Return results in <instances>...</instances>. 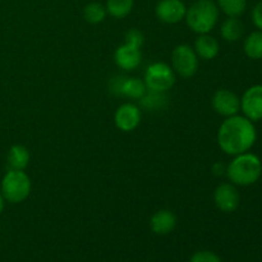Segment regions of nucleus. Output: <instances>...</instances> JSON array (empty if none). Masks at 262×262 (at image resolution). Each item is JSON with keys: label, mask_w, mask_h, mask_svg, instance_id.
<instances>
[{"label": "nucleus", "mask_w": 262, "mask_h": 262, "mask_svg": "<svg viewBox=\"0 0 262 262\" xmlns=\"http://www.w3.org/2000/svg\"><path fill=\"white\" fill-rule=\"evenodd\" d=\"M215 206L225 214L234 212L241 202V196L238 189L233 183H222L214 191Z\"/></svg>", "instance_id": "obj_9"}, {"label": "nucleus", "mask_w": 262, "mask_h": 262, "mask_svg": "<svg viewBox=\"0 0 262 262\" xmlns=\"http://www.w3.org/2000/svg\"><path fill=\"white\" fill-rule=\"evenodd\" d=\"M241 110L251 122L262 119V84H255L246 90L241 99Z\"/></svg>", "instance_id": "obj_8"}, {"label": "nucleus", "mask_w": 262, "mask_h": 262, "mask_svg": "<svg viewBox=\"0 0 262 262\" xmlns=\"http://www.w3.org/2000/svg\"><path fill=\"white\" fill-rule=\"evenodd\" d=\"M133 4H135L133 0H107L105 8L107 14L117 19H122L132 12Z\"/></svg>", "instance_id": "obj_19"}, {"label": "nucleus", "mask_w": 262, "mask_h": 262, "mask_svg": "<svg viewBox=\"0 0 262 262\" xmlns=\"http://www.w3.org/2000/svg\"><path fill=\"white\" fill-rule=\"evenodd\" d=\"M30 151L23 145H13L7 155V163L13 170H25L30 163Z\"/></svg>", "instance_id": "obj_16"}, {"label": "nucleus", "mask_w": 262, "mask_h": 262, "mask_svg": "<svg viewBox=\"0 0 262 262\" xmlns=\"http://www.w3.org/2000/svg\"><path fill=\"white\" fill-rule=\"evenodd\" d=\"M257 133L253 122L245 115L227 118L217 130V143L223 152L230 156L247 152L256 142Z\"/></svg>", "instance_id": "obj_1"}, {"label": "nucleus", "mask_w": 262, "mask_h": 262, "mask_svg": "<svg viewBox=\"0 0 262 262\" xmlns=\"http://www.w3.org/2000/svg\"><path fill=\"white\" fill-rule=\"evenodd\" d=\"M150 227L155 234L166 235L177 227V216L170 210H159L151 216Z\"/></svg>", "instance_id": "obj_14"}, {"label": "nucleus", "mask_w": 262, "mask_h": 262, "mask_svg": "<svg viewBox=\"0 0 262 262\" xmlns=\"http://www.w3.org/2000/svg\"><path fill=\"white\" fill-rule=\"evenodd\" d=\"M187 8L182 0H160L156 4L155 13L159 20L166 25H176L186 17Z\"/></svg>", "instance_id": "obj_12"}, {"label": "nucleus", "mask_w": 262, "mask_h": 262, "mask_svg": "<svg viewBox=\"0 0 262 262\" xmlns=\"http://www.w3.org/2000/svg\"><path fill=\"white\" fill-rule=\"evenodd\" d=\"M189 262H223L222 258L212 251H199L193 253Z\"/></svg>", "instance_id": "obj_24"}, {"label": "nucleus", "mask_w": 262, "mask_h": 262, "mask_svg": "<svg viewBox=\"0 0 262 262\" xmlns=\"http://www.w3.org/2000/svg\"><path fill=\"white\" fill-rule=\"evenodd\" d=\"M106 8L100 4V3H90L83 9L84 19H86V22L91 23V25L101 23L106 17Z\"/></svg>", "instance_id": "obj_22"}, {"label": "nucleus", "mask_w": 262, "mask_h": 262, "mask_svg": "<svg viewBox=\"0 0 262 262\" xmlns=\"http://www.w3.org/2000/svg\"><path fill=\"white\" fill-rule=\"evenodd\" d=\"M189 30L197 35L211 32L219 19V8L212 0H196L186 12Z\"/></svg>", "instance_id": "obj_3"}, {"label": "nucleus", "mask_w": 262, "mask_h": 262, "mask_svg": "<svg viewBox=\"0 0 262 262\" xmlns=\"http://www.w3.org/2000/svg\"><path fill=\"white\" fill-rule=\"evenodd\" d=\"M145 82L147 90L158 92H166L176 83V72L169 64L156 61L147 67L145 72Z\"/></svg>", "instance_id": "obj_5"}, {"label": "nucleus", "mask_w": 262, "mask_h": 262, "mask_svg": "<svg viewBox=\"0 0 262 262\" xmlns=\"http://www.w3.org/2000/svg\"><path fill=\"white\" fill-rule=\"evenodd\" d=\"M171 68L183 78H191L199 69V56L192 46L181 43L171 53Z\"/></svg>", "instance_id": "obj_6"}, {"label": "nucleus", "mask_w": 262, "mask_h": 262, "mask_svg": "<svg viewBox=\"0 0 262 262\" xmlns=\"http://www.w3.org/2000/svg\"><path fill=\"white\" fill-rule=\"evenodd\" d=\"M245 54L251 59H262V31H255L246 37L243 43Z\"/></svg>", "instance_id": "obj_18"}, {"label": "nucleus", "mask_w": 262, "mask_h": 262, "mask_svg": "<svg viewBox=\"0 0 262 262\" xmlns=\"http://www.w3.org/2000/svg\"><path fill=\"white\" fill-rule=\"evenodd\" d=\"M252 20L256 27L262 31V0L255 5L252 10Z\"/></svg>", "instance_id": "obj_25"}, {"label": "nucleus", "mask_w": 262, "mask_h": 262, "mask_svg": "<svg viewBox=\"0 0 262 262\" xmlns=\"http://www.w3.org/2000/svg\"><path fill=\"white\" fill-rule=\"evenodd\" d=\"M4 205H5V200L4 197H3V194L0 193V215H2L3 210H4Z\"/></svg>", "instance_id": "obj_26"}, {"label": "nucleus", "mask_w": 262, "mask_h": 262, "mask_svg": "<svg viewBox=\"0 0 262 262\" xmlns=\"http://www.w3.org/2000/svg\"><path fill=\"white\" fill-rule=\"evenodd\" d=\"M141 110L132 102L122 104L114 114V123L122 132H132L141 124Z\"/></svg>", "instance_id": "obj_11"}, {"label": "nucleus", "mask_w": 262, "mask_h": 262, "mask_svg": "<svg viewBox=\"0 0 262 262\" xmlns=\"http://www.w3.org/2000/svg\"><path fill=\"white\" fill-rule=\"evenodd\" d=\"M32 189L31 178L25 170H9L3 177L0 193L9 204H20L28 199Z\"/></svg>", "instance_id": "obj_4"}, {"label": "nucleus", "mask_w": 262, "mask_h": 262, "mask_svg": "<svg viewBox=\"0 0 262 262\" xmlns=\"http://www.w3.org/2000/svg\"><path fill=\"white\" fill-rule=\"evenodd\" d=\"M245 32V26L238 18L229 17L223 22L220 27V35L228 42H235L239 40Z\"/></svg>", "instance_id": "obj_17"}, {"label": "nucleus", "mask_w": 262, "mask_h": 262, "mask_svg": "<svg viewBox=\"0 0 262 262\" xmlns=\"http://www.w3.org/2000/svg\"><path fill=\"white\" fill-rule=\"evenodd\" d=\"M211 105L217 114L229 118L237 115L241 110V99L230 90L220 89L212 96Z\"/></svg>", "instance_id": "obj_10"}, {"label": "nucleus", "mask_w": 262, "mask_h": 262, "mask_svg": "<svg viewBox=\"0 0 262 262\" xmlns=\"http://www.w3.org/2000/svg\"><path fill=\"white\" fill-rule=\"evenodd\" d=\"M124 42L136 46V48H142L143 42H145V36L140 30L132 28V30L127 31V33H125Z\"/></svg>", "instance_id": "obj_23"}, {"label": "nucleus", "mask_w": 262, "mask_h": 262, "mask_svg": "<svg viewBox=\"0 0 262 262\" xmlns=\"http://www.w3.org/2000/svg\"><path fill=\"white\" fill-rule=\"evenodd\" d=\"M110 91L118 96L140 100L147 91L145 82L136 77H114L109 84Z\"/></svg>", "instance_id": "obj_7"}, {"label": "nucleus", "mask_w": 262, "mask_h": 262, "mask_svg": "<svg viewBox=\"0 0 262 262\" xmlns=\"http://www.w3.org/2000/svg\"><path fill=\"white\" fill-rule=\"evenodd\" d=\"M114 61L123 71H135L142 61L141 48H136V46L124 42L123 45L118 46L115 50Z\"/></svg>", "instance_id": "obj_13"}, {"label": "nucleus", "mask_w": 262, "mask_h": 262, "mask_svg": "<svg viewBox=\"0 0 262 262\" xmlns=\"http://www.w3.org/2000/svg\"><path fill=\"white\" fill-rule=\"evenodd\" d=\"M141 105L148 110H160L165 107L166 96L165 92H158L147 90L142 97L140 99Z\"/></svg>", "instance_id": "obj_20"}, {"label": "nucleus", "mask_w": 262, "mask_h": 262, "mask_svg": "<svg viewBox=\"0 0 262 262\" xmlns=\"http://www.w3.org/2000/svg\"><path fill=\"white\" fill-rule=\"evenodd\" d=\"M193 49L199 58L204 60H212L219 54L220 45L216 38L210 36L209 33H204V35H199V37L196 38Z\"/></svg>", "instance_id": "obj_15"}, {"label": "nucleus", "mask_w": 262, "mask_h": 262, "mask_svg": "<svg viewBox=\"0 0 262 262\" xmlns=\"http://www.w3.org/2000/svg\"><path fill=\"white\" fill-rule=\"evenodd\" d=\"M262 174V163L257 155L243 152L234 156L227 166V176L234 186H252L260 179Z\"/></svg>", "instance_id": "obj_2"}, {"label": "nucleus", "mask_w": 262, "mask_h": 262, "mask_svg": "<svg viewBox=\"0 0 262 262\" xmlns=\"http://www.w3.org/2000/svg\"><path fill=\"white\" fill-rule=\"evenodd\" d=\"M247 0H217V8L228 17L238 18L245 13Z\"/></svg>", "instance_id": "obj_21"}]
</instances>
